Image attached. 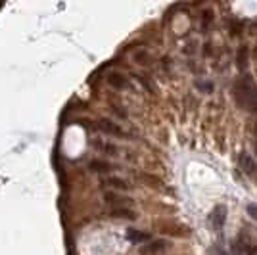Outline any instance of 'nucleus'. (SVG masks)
<instances>
[{"instance_id": "9b49d317", "label": "nucleus", "mask_w": 257, "mask_h": 255, "mask_svg": "<svg viewBox=\"0 0 257 255\" xmlns=\"http://www.w3.org/2000/svg\"><path fill=\"white\" fill-rule=\"evenodd\" d=\"M94 144L98 146V150H102V152H106V154H111V156H115L117 154V148L113 146V144H109V142H102V140H94Z\"/></svg>"}, {"instance_id": "f257e3e1", "label": "nucleus", "mask_w": 257, "mask_h": 255, "mask_svg": "<svg viewBox=\"0 0 257 255\" xmlns=\"http://www.w3.org/2000/svg\"><path fill=\"white\" fill-rule=\"evenodd\" d=\"M232 96L238 107H242L244 111H255L257 109V85L255 79L251 75H242L234 83Z\"/></svg>"}, {"instance_id": "423d86ee", "label": "nucleus", "mask_w": 257, "mask_h": 255, "mask_svg": "<svg viewBox=\"0 0 257 255\" xmlns=\"http://www.w3.org/2000/svg\"><path fill=\"white\" fill-rule=\"evenodd\" d=\"M127 238L133 242V244H140V242H148V240H150V234L140 232V230H135V228H128Z\"/></svg>"}, {"instance_id": "4468645a", "label": "nucleus", "mask_w": 257, "mask_h": 255, "mask_svg": "<svg viewBox=\"0 0 257 255\" xmlns=\"http://www.w3.org/2000/svg\"><path fill=\"white\" fill-rule=\"evenodd\" d=\"M255 135H257V125H255Z\"/></svg>"}, {"instance_id": "6e6552de", "label": "nucleus", "mask_w": 257, "mask_h": 255, "mask_svg": "<svg viewBox=\"0 0 257 255\" xmlns=\"http://www.w3.org/2000/svg\"><path fill=\"white\" fill-rule=\"evenodd\" d=\"M88 167H90V171H94V173H109V171L113 169V165H109L106 161H98V160L90 161Z\"/></svg>"}, {"instance_id": "0eeeda50", "label": "nucleus", "mask_w": 257, "mask_h": 255, "mask_svg": "<svg viewBox=\"0 0 257 255\" xmlns=\"http://www.w3.org/2000/svg\"><path fill=\"white\" fill-rule=\"evenodd\" d=\"M104 186L107 188H113V190H128V184L123 179H117V177H109L104 181Z\"/></svg>"}, {"instance_id": "f03ea898", "label": "nucleus", "mask_w": 257, "mask_h": 255, "mask_svg": "<svg viewBox=\"0 0 257 255\" xmlns=\"http://www.w3.org/2000/svg\"><path fill=\"white\" fill-rule=\"evenodd\" d=\"M104 200L109 205H113V207H128V205H133V200L128 196H121V194H115V192H106Z\"/></svg>"}, {"instance_id": "7ed1b4c3", "label": "nucleus", "mask_w": 257, "mask_h": 255, "mask_svg": "<svg viewBox=\"0 0 257 255\" xmlns=\"http://www.w3.org/2000/svg\"><path fill=\"white\" fill-rule=\"evenodd\" d=\"M98 129L107 133V135H113V137H125L123 129L119 127V125H115V123H111V121H107V119H102V121L98 123Z\"/></svg>"}, {"instance_id": "f8f14e48", "label": "nucleus", "mask_w": 257, "mask_h": 255, "mask_svg": "<svg viewBox=\"0 0 257 255\" xmlns=\"http://www.w3.org/2000/svg\"><path fill=\"white\" fill-rule=\"evenodd\" d=\"M165 247H167V244L158 240V242H152L150 245H146V247L142 249V253H154V251H161V249H165Z\"/></svg>"}, {"instance_id": "20e7f679", "label": "nucleus", "mask_w": 257, "mask_h": 255, "mask_svg": "<svg viewBox=\"0 0 257 255\" xmlns=\"http://www.w3.org/2000/svg\"><path fill=\"white\" fill-rule=\"evenodd\" d=\"M225 219H226V207H215V211L211 213V224H213V228H223V224H225Z\"/></svg>"}, {"instance_id": "9d476101", "label": "nucleus", "mask_w": 257, "mask_h": 255, "mask_svg": "<svg viewBox=\"0 0 257 255\" xmlns=\"http://www.w3.org/2000/svg\"><path fill=\"white\" fill-rule=\"evenodd\" d=\"M240 161H242V167H244V171H246V173H249V175L257 171L253 160H251L249 156H246V154H242V156H240Z\"/></svg>"}, {"instance_id": "ddd939ff", "label": "nucleus", "mask_w": 257, "mask_h": 255, "mask_svg": "<svg viewBox=\"0 0 257 255\" xmlns=\"http://www.w3.org/2000/svg\"><path fill=\"white\" fill-rule=\"evenodd\" d=\"M247 215H249L251 219H255V221H257V205H255V203H249V205H247Z\"/></svg>"}, {"instance_id": "39448f33", "label": "nucleus", "mask_w": 257, "mask_h": 255, "mask_svg": "<svg viewBox=\"0 0 257 255\" xmlns=\"http://www.w3.org/2000/svg\"><path fill=\"white\" fill-rule=\"evenodd\" d=\"M107 85L121 90V88H127L128 81H127V77H123L121 73H109L107 75Z\"/></svg>"}, {"instance_id": "1a4fd4ad", "label": "nucleus", "mask_w": 257, "mask_h": 255, "mask_svg": "<svg viewBox=\"0 0 257 255\" xmlns=\"http://www.w3.org/2000/svg\"><path fill=\"white\" fill-rule=\"evenodd\" d=\"M111 217L128 219V221H135V219H137V215L131 211V209H125V207H113V211H111Z\"/></svg>"}]
</instances>
